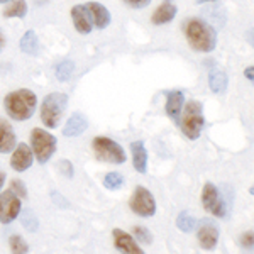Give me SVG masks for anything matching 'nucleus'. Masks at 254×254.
Instances as JSON below:
<instances>
[{
	"label": "nucleus",
	"mask_w": 254,
	"mask_h": 254,
	"mask_svg": "<svg viewBox=\"0 0 254 254\" xmlns=\"http://www.w3.org/2000/svg\"><path fill=\"white\" fill-rule=\"evenodd\" d=\"M3 17L7 19H22L27 14V2L26 0H12V3L3 9Z\"/></svg>",
	"instance_id": "4be33fe9"
},
{
	"label": "nucleus",
	"mask_w": 254,
	"mask_h": 254,
	"mask_svg": "<svg viewBox=\"0 0 254 254\" xmlns=\"http://www.w3.org/2000/svg\"><path fill=\"white\" fill-rule=\"evenodd\" d=\"M87 129H88L87 117H85L81 112H75V114H71V117L68 119L66 126L63 127V136H66V137H78Z\"/></svg>",
	"instance_id": "4468645a"
},
{
	"label": "nucleus",
	"mask_w": 254,
	"mask_h": 254,
	"mask_svg": "<svg viewBox=\"0 0 254 254\" xmlns=\"http://www.w3.org/2000/svg\"><path fill=\"white\" fill-rule=\"evenodd\" d=\"M134 237L137 239L139 244L149 246L153 243V234H151L146 227H142V225H136V227H134Z\"/></svg>",
	"instance_id": "cd10ccee"
},
{
	"label": "nucleus",
	"mask_w": 254,
	"mask_h": 254,
	"mask_svg": "<svg viewBox=\"0 0 254 254\" xmlns=\"http://www.w3.org/2000/svg\"><path fill=\"white\" fill-rule=\"evenodd\" d=\"M130 153H132V165L137 173L144 175L147 171V149L142 141L130 142Z\"/></svg>",
	"instance_id": "6ab92c4d"
},
{
	"label": "nucleus",
	"mask_w": 254,
	"mask_h": 254,
	"mask_svg": "<svg viewBox=\"0 0 254 254\" xmlns=\"http://www.w3.org/2000/svg\"><path fill=\"white\" fill-rule=\"evenodd\" d=\"M87 9L92 15V22L95 24L98 29H105V27L110 26V20H112V15L107 7L100 2H88Z\"/></svg>",
	"instance_id": "2eb2a0df"
},
{
	"label": "nucleus",
	"mask_w": 254,
	"mask_h": 254,
	"mask_svg": "<svg viewBox=\"0 0 254 254\" xmlns=\"http://www.w3.org/2000/svg\"><path fill=\"white\" fill-rule=\"evenodd\" d=\"M20 51L26 53V55L29 56H38L39 51H41V44H39V38L38 34H36V31H26V34L20 38Z\"/></svg>",
	"instance_id": "412c9836"
},
{
	"label": "nucleus",
	"mask_w": 254,
	"mask_h": 254,
	"mask_svg": "<svg viewBox=\"0 0 254 254\" xmlns=\"http://www.w3.org/2000/svg\"><path fill=\"white\" fill-rule=\"evenodd\" d=\"M58 170L64 178H73V175H75V168H73L71 161H68V159H61L58 163Z\"/></svg>",
	"instance_id": "c85d7f7f"
},
{
	"label": "nucleus",
	"mask_w": 254,
	"mask_h": 254,
	"mask_svg": "<svg viewBox=\"0 0 254 254\" xmlns=\"http://www.w3.org/2000/svg\"><path fill=\"white\" fill-rule=\"evenodd\" d=\"M51 200H53V203H55V205H58L61 208H68L69 207L68 200L64 198V196L61 195L60 191H51Z\"/></svg>",
	"instance_id": "7c9ffc66"
},
{
	"label": "nucleus",
	"mask_w": 254,
	"mask_h": 254,
	"mask_svg": "<svg viewBox=\"0 0 254 254\" xmlns=\"http://www.w3.org/2000/svg\"><path fill=\"white\" fill-rule=\"evenodd\" d=\"M93 151H95L97 159L100 161L112 163V165H124L127 161L124 147L105 136H97L93 139Z\"/></svg>",
	"instance_id": "423d86ee"
},
{
	"label": "nucleus",
	"mask_w": 254,
	"mask_h": 254,
	"mask_svg": "<svg viewBox=\"0 0 254 254\" xmlns=\"http://www.w3.org/2000/svg\"><path fill=\"white\" fill-rule=\"evenodd\" d=\"M3 44H5V38H3V34H2V29H0V49L3 48Z\"/></svg>",
	"instance_id": "c9c22d12"
},
{
	"label": "nucleus",
	"mask_w": 254,
	"mask_h": 254,
	"mask_svg": "<svg viewBox=\"0 0 254 254\" xmlns=\"http://www.w3.org/2000/svg\"><path fill=\"white\" fill-rule=\"evenodd\" d=\"M14 153H12V158H10V166L14 171L17 173H24L27 171L29 168L32 166V161H34V153L32 149L27 144L20 142L17 147H14Z\"/></svg>",
	"instance_id": "9b49d317"
},
{
	"label": "nucleus",
	"mask_w": 254,
	"mask_h": 254,
	"mask_svg": "<svg viewBox=\"0 0 254 254\" xmlns=\"http://www.w3.org/2000/svg\"><path fill=\"white\" fill-rule=\"evenodd\" d=\"M5 2H10V0H0V3H5Z\"/></svg>",
	"instance_id": "e433bc0d"
},
{
	"label": "nucleus",
	"mask_w": 254,
	"mask_h": 254,
	"mask_svg": "<svg viewBox=\"0 0 254 254\" xmlns=\"http://www.w3.org/2000/svg\"><path fill=\"white\" fill-rule=\"evenodd\" d=\"M20 224H22V227L26 229V231L29 232H38L39 229V220L38 217H36L34 212L31 210V208H26V210H20Z\"/></svg>",
	"instance_id": "5701e85b"
},
{
	"label": "nucleus",
	"mask_w": 254,
	"mask_h": 254,
	"mask_svg": "<svg viewBox=\"0 0 254 254\" xmlns=\"http://www.w3.org/2000/svg\"><path fill=\"white\" fill-rule=\"evenodd\" d=\"M205 2H214V0H205Z\"/></svg>",
	"instance_id": "4c0bfd02"
},
{
	"label": "nucleus",
	"mask_w": 254,
	"mask_h": 254,
	"mask_svg": "<svg viewBox=\"0 0 254 254\" xmlns=\"http://www.w3.org/2000/svg\"><path fill=\"white\" fill-rule=\"evenodd\" d=\"M112 237H114V246L117 248V251L121 253H127V254H142L144 249L139 248V243H136L130 234L121 231V229H114L112 231Z\"/></svg>",
	"instance_id": "f8f14e48"
},
{
	"label": "nucleus",
	"mask_w": 254,
	"mask_h": 254,
	"mask_svg": "<svg viewBox=\"0 0 254 254\" xmlns=\"http://www.w3.org/2000/svg\"><path fill=\"white\" fill-rule=\"evenodd\" d=\"M9 248L12 253H17V254H26L29 253V246H27L26 241L22 239L20 236H12L9 239Z\"/></svg>",
	"instance_id": "bb28decb"
},
{
	"label": "nucleus",
	"mask_w": 254,
	"mask_h": 254,
	"mask_svg": "<svg viewBox=\"0 0 254 254\" xmlns=\"http://www.w3.org/2000/svg\"><path fill=\"white\" fill-rule=\"evenodd\" d=\"M202 203L203 208L210 212L217 219H225L227 217V203H225L224 196L220 195L219 188L214 183H205L202 188Z\"/></svg>",
	"instance_id": "0eeeda50"
},
{
	"label": "nucleus",
	"mask_w": 254,
	"mask_h": 254,
	"mask_svg": "<svg viewBox=\"0 0 254 254\" xmlns=\"http://www.w3.org/2000/svg\"><path fill=\"white\" fill-rule=\"evenodd\" d=\"M229 85V78L227 73L220 68H212L208 71V87L214 93H224L227 90Z\"/></svg>",
	"instance_id": "aec40b11"
},
{
	"label": "nucleus",
	"mask_w": 254,
	"mask_h": 254,
	"mask_svg": "<svg viewBox=\"0 0 254 254\" xmlns=\"http://www.w3.org/2000/svg\"><path fill=\"white\" fill-rule=\"evenodd\" d=\"M68 105V95L61 92H53L44 97L41 105V121L49 129H56Z\"/></svg>",
	"instance_id": "20e7f679"
},
{
	"label": "nucleus",
	"mask_w": 254,
	"mask_h": 254,
	"mask_svg": "<svg viewBox=\"0 0 254 254\" xmlns=\"http://www.w3.org/2000/svg\"><path fill=\"white\" fill-rule=\"evenodd\" d=\"M130 210L141 217H153L156 214V200L146 187H136L129 202Z\"/></svg>",
	"instance_id": "6e6552de"
},
{
	"label": "nucleus",
	"mask_w": 254,
	"mask_h": 254,
	"mask_svg": "<svg viewBox=\"0 0 254 254\" xmlns=\"http://www.w3.org/2000/svg\"><path fill=\"white\" fill-rule=\"evenodd\" d=\"M3 107H5V112L12 121H27L34 116L36 107H38V97H36L34 92L27 88H20V90H14L3 100Z\"/></svg>",
	"instance_id": "f03ea898"
},
{
	"label": "nucleus",
	"mask_w": 254,
	"mask_h": 254,
	"mask_svg": "<svg viewBox=\"0 0 254 254\" xmlns=\"http://www.w3.org/2000/svg\"><path fill=\"white\" fill-rule=\"evenodd\" d=\"M31 144H32V153H34L36 159L39 165H44L53 158V154L56 153L58 147V141L53 134H49L48 130L36 127L31 132Z\"/></svg>",
	"instance_id": "39448f33"
},
{
	"label": "nucleus",
	"mask_w": 254,
	"mask_h": 254,
	"mask_svg": "<svg viewBox=\"0 0 254 254\" xmlns=\"http://www.w3.org/2000/svg\"><path fill=\"white\" fill-rule=\"evenodd\" d=\"M176 227H178L182 232H185V234H190V232L196 227V219L190 214V212L185 210L178 215V219H176Z\"/></svg>",
	"instance_id": "b1692460"
},
{
	"label": "nucleus",
	"mask_w": 254,
	"mask_h": 254,
	"mask_svg": "<svg viewBox=\"0 0 254 254\" xmlns=\"http://www.w3.org/2000/svg\"><path fill=\"white\" fill-rule=\"evenodd\" d=\"M124 2L132 9H144L151 3V0H124Z\"/></svg>",
	"instance_id": "473e14b6"
},
{
	"label": "nucleus",
	"mask_w": 254,
	"mask_h": 254,
	"mask_svg": "<svg viewBox=\"0 0 254 254\" xmlns=\"http://www.w3.org/2000/svg\"><path fill=\"white\" fill-rule=\"evenodd\" d=\"M183 105H185V93L182 90H171L166 97V107H165L166 114L170 116L171 121L178 122Z\"/></svg>",
	"instance_id": "dca6fc26"
},
{
	"label": "nucleus",
	"mask_w": 254,
	"mask_h": 254,
	"mask_svg": "<svg viewBox=\"0 0 254 254\" xmlns=\"http://www.w3.org/2000/svg\"><path fill=\"white\" fill-rule=\"evenodd\" d=\"M196 239H198L202 249L212 251V249H215L217 244H219V229H217V225L212 222V220H208V219L202 220V224H200V227H198V232H196Z\"/></svg>",
	"instance_id": "9d476101"
},
{
	"label": "nucleus",
	"mask_w": 254,
	"mask_h": 254,
	"mask_svg": "<svg viewBox=\"0 0 254 254\" xmlns=\"http://www.w3.org/2000/svg\"><path fill=\"white\" fill-rule=\"evenodd\" d=\"M124 183H126L124 176L119 173V171H110V173L104 176V187L107 188V190H112V191L121 190V188L124 187Z\"/></svg>",
	"instance_id": "393cba45"
},
{
	"label": "nucleus",
	"mask_w": 254,
	"mask_h": 254,
	"mask_svg": "<svg viewBox=\"0 0 254 254\" xmlns=\"http://www.w3.org/2000/svg\"><path fill=\"white\" fill-rule=\"evenodd\" d=\"M241 246H243L244 249H253V246H254V234H253V231L244 232V234L241 236Z\"/></svg>",
	"instance_id": "2f4dec72"
},
{
	"label": "nucleus",
	"mask_w": 254,
	"mask_h": 254,
	"mask_svg": "<svg viewBox=\"0 0 254 254\" xmlns=\"http://www.w3.org/2000/svg\"><path fill=\"white\" fill-rule=\"evenodd\" d=\"M254 68L253 66H249V68H246V71H244V75H246V78H248L249 81H254Z\"/></svg>",
	"instance_id": "72a5a7b5"
},
{
	"label": "nucleus",
	"mask_w": 254,
	"mask_h": 254,
	"mask_svg": "<svg viewBox=\"0 0 254 254\" xmlns=\"http://www.w3.org/2000/svg\"><path fill=\"white\" fill-rule=\"evenodd\" d=\"M185 38L191 49L198 53H212L217 48V31L207 20L193 17L188 19L183 26Z\"/></svg>",
	"instance_id": "f257e3e1"
},
{
	"label": "nucleus",
	"mask_w": 254,
	"mask_h": 254,
	"mask_svg": "<svg viewBox=\"0 0 254 254\" xmlns=\"http://www.w3.org/2000/svg\"><path fill=\"white\" fill-rule=\"evenodd\" d=\"M178 126L182 132L190 139V141H196L200 137L205 126V117H203V105L198 100H190L183 105L182 114L178 119Z\"/></svg>",
	"instance_id": "7ed1b4c3"
},
{
	"label": "nucleus",
	"mask_w": 254,
	"mask_h": 254,
	"mask_svg": "<svg viewBox=\"0 0 254 254\" xmlns=\"http://www.w3.org/2000/svg\"><path fill=\"white\" fill-rule=\"evenodd\" d=\"M176 5L171 0H165V2L161 3V5L158 7L156 10H154L153 17H151V22L154 24V26H163V24H168L171 22L175 17H176Z\"/></svg>",
	"instance_id": "f3484780"
},
{
	"label": "nucleus",
	"mask_w": 254,
	"mask_h": 254,
	"mask_svg": "<svg viewBox=\"0 0 254 254\" xmlns=\"http://www.w3.org/2000/svg\"><path fill=\"white\" fill-rule=\"evenodd\" d=\"M22 210L20 198L12 190L0 191V224H10Z\"/></svg>",
	"instance_id": "1a4fd4ad"
},
{
	"label": "nucleus",
	"mask_w": 254,
	"mask_h": 254,
	"mask_svg": "<svg viewBox=\"0 0 254 254\" xmlns=\"http://www.w3.org/2000/svg\"><path fill=\"white\" fill-rule=\"evenodd\" d=\"M73 71H75V63L71 60H63L61 63L56 66V78L60 81H68L73 76Z\"/></svg>",
	"instance_id": "a878e982"
},
{
	"label": "nucleus",
	"mask_w": 254,
	"mask_h": 254,
	"mask_svg": "<svg viewBox=\"0 0 254 254\" xmlns=\"http://www.w3.org/2000/svg\"><path fill=\"white\" fill-rule=\"evenodd\" d=\"M15 144H17V137L12 126L5 119H0V153H10Z\"/></svg>",
	"instance_id": "a211bd4d"
},
{
	"label": "nucleus",
	"mask_w": 254,
	"mask_h": 254,
	"mask_svg": "<svg viewBox=\"0 0 254 254\" xmlns=\"http://www.w3.org/2000/svg\"><path fill=\"white\" fill-rule=\"evenodd\" d=\"M3 183H5V173L0 171V191H2V188H3Z\"/></svg>",
	"instance_id": "f704fd0d"
},
{
	"label": "nucleus",
	"mask_w": 254,
	"mask_h": 254,
	"mask_svg": "<svg viewBox=\"0 0 254 254\" xmlns=\"http://www.w3.org/2000/svg\"><path fill=\"white\" fill-rule=\"evenodd\" d=\"M10 190L14 191V193L17 195L20 200L26 198V196H27V188H26V185H24L22 182H20V180H12Z\"/></svg>",
	"instance_id": "c756f323"
},
{
	"label": "nucleus",
	"mask_w": 254,
	"mask_h": 254,
	"mask_svg": "<svg viewBox=\"0 0 254 254\" xmlns=\"http://www.w3.org/2000/svg\"><path fill=\"white\" fill-rule=\"evenodd\" d=\"M71 19H73V26L80 34H90L93 27L92 22V15H90L88 9L85 5H75L71 9Z\"/></svg>",
	"instance_id": "ddd939ff"
}]
</instances>
